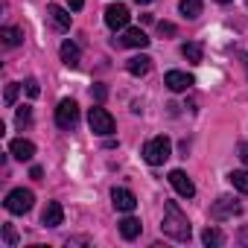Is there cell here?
I'll return each instance as SVG.
<instances>
[{
    "mask_svg": "<svg viewBox=\"0 0 248 248\" xmlns=\"http://www.w3.org/2000/svg\"><path fill=\"white\" fill-rule=\"evenodd\" d=\"M161 228H164V233H167L170 239H175V242H190V233H193L190 219H187V213H184L175 202H167V204H164V222H161Z\"/></svg>",
    "mask_w": 248,
    "mask_h": 248,
    "instance_id": "obj_1",
    "label": "cell"
},
{
    "mask_svg": "<svg viewBox=\"0 0 248 248\" xmlns=\"http://www.w3.org/2000/svg\"><path fill=\"white\" fill-rule=\"evenodd\" d=\"M170 155H172V140H170L167 135H158V138H152V140L143 146V161H146L149 167H161Z\"/></svg>",
    "mask_w": 248,
    "mask_h": 248,
    "instance_id": "obj_2",
    "label": "cell"
},
{
    "mask_svg": "<svg viewBox=\"0 0 248 248\" xmlns=\"http://www.w3.org/2000/svg\"><path fill=\"white\" fill-rule=\"evenodd\" d=\"M88 126H91L93 135H99V138H111L114 129H117V123H114V117H111L105 108L93 105V108L88 111Z\"/></svg>",
    "mask_w": 248,
    "mask_h": 248,
    "instance_id": "obj_3",
    "label": "cell"
},
{
    "mask_svg": "<svg viewBox=\"0 0 248 248\" xmlns=\"http://www.w3.org/2000/svg\"><path fill=\"white\" fill-rule=\"evenodd\" d=\"M32 202H35V196H32V190H24V187H15V190H9L6 193V210L9 213H15V216H21V213H30L32 210Z\"/></svg>",
    "mask_w": 248,
    "mask_h": 248,
    "instance_id": "obj_4",
    "label": "cell"
},
{
    "mask_svg": "<svg viewBox=\"0 0 248 248\" xmlns=\"http://www.w3.org/2000/svg\"><path fill=\"white\" fill-rule=\"evenodd\" d=\"M76 123H79V105L73 99H62L59 108H56V126L64 129V132H70Z\"/></svg>",
    "mask_w": 248,
    "mask_h": 248,
    "instance_id": "obj_5",
    "label": "cell"
},
{
    "mask_svg": "<svg viewBox=\"0 0 248 248\" xmlns=\"http://www.w3.org/2000/svg\"><path fill=\"white\" fill-rule=\"evenodd\" d=\"M129 18H132V15H129V6H126V3H111V6L105 9V27L114 30V32H117V30H126V27H129Z\"/></svg>",
    "mask_w": 248,
    "mask_h": 248,
    "instance_id": "obj_6",
    "label": "cell"
},
{
    "mask_svg": "<svg viewBox=\"0 0 248 248\" xmlns=\"http://www.w3.org/2000/svg\"><path fill=\"white\" fill-rule=\"evenodd\" d=\"M239 213H242V204L236 199H231V196H219L213 202V207H210L213 219H231V216H239Z\"/></svg>",
    "mask_w": 248,
    "mask_h": 248,
    "instance_id": "obj_7",
    "label": "cell"
},
{
    "mask_svg": "<svg viewBox=\"0 0 248 248\" xmlns=\"http://www.w3.org/2000/svg\"><path fill=\"white\" fill-rule=\"evenodd\" d=\"M111 202H114V207H117L120 213H132V210L138 207L135 193L126 190V187H114V190H111Z\"/></svg>",
    "mask_w": 248,
    "mask_h": 248,
    "instance_id": "obj_8",
    "label": "cell"
},
{
    "mask_svg": "<svg viewBox=\"0 0 248 248\" xmlns=\"http://www.w3.org/2000/svg\"><path fill=\"white\" fill-rule=\"evenodd\" d=\"M170 184H172L175 193L184 196V199H193V196H196V184L190 181V175H187L184 170H172V172H170Z\"/></svg>",
    "mask_w": 248,
    "mask_h": 248,
    "instance_id": "obj_9",
    "label": "cell"
},
{
    "mask_svg": "<svg viewBox=\"0 0 248 248\" xmlns=\"http://www.w3.org/2000/svg\"><path fill=\"white\" fill-rule=\"evenodd\" d=\"M164 85H167L172 93H181V91H187V88L193 85V76L184 73V70H170V73L164 76Z\"/></svg>",
    "mask_w": 248,
    "mask_h": 248,
    "instance_id": "obj_10",
    "label": "cell"
},
{
    "mask_svg": "<svg viewBox=\"0 0 248 248\" xmlns=\"http://www.w3.org/2000/svg\"><path fill=\"white\" fill-rule=\"evenodd\" d=\"M9 155L18 158V161H32L35 158V143L32 140H24V138H15L9 143Z\"/></svg>",
    "mask_w": 248,
    "mask_h": 248,
    "instance_id": "obj_11",
    "label": "cell"
},
{
    "mask_svg": "<svg viewBox=\"0 0 248 248\" xmlns=\"http://www.w3.org/2000/svg\"><path fill=\"white\" fill-rule=\"evenodd\" d=\"M64 222V210H62V204L59 202H47V207H44V213H41V225H47V228H59Z\"/></svg>",
    "mask_w": 248,
    "mask_h": 248,
    "instance_id": "obj_12",
    "label": "cell"
},
{
    "mask_svg": "<svg viewBox=\"0 0 248 248\" xmlns=\"http://www.w3.org/2000/svg\"><path fill=\"white\" fill-rule=\"evenodd\" d=\"M120 44H123V47H135V50H143V47H149V38H146V32H143V30L132 27V30H126V32H123Z\"/></svg>",
    "mask_w": 248,
    "mask_h": 248,
    "instance_id": "obj_13",
    "label": "cell"
},
{
    "mask_svg": "<svg viewBox=\"0 0 248 248\" xmlns=\"http://www.w3.org/2000/svg\"><path fill=\"white\" fill-rule=\"evenodd\" d=\"M47 15H50V21H53L62 32H64V30H70V21H73V18H70V12H67V9H62L59 3H50V6H47Z\"/></svg>",
    "mask_w": 248,
    "mask_h": 248,
    "instance_id": "obj_14",
    "label": "cell"
},
{
    "mask_svg": "<svg viewBox=\"0 0 248 248\" xmlns=\"http://www.w3.org/2000/svg\"><path fill=\"white\" fill-rule=\"evenodd\" d=\"M126 70H129L132 76H146V73L152 70V59H149V56H132V59L126 62Z\"/></svg>",
    "mask_w": 248,
    "mask_h": 248,
    "instance_id": "obj_15",
    "label": "cell"
},
{
    "mask_svg": "<svg viewBox=\"0 0 248 248\" xmlns=\"http://www.w3.org/2000/svg\"><path fill=\"white\" fill-rule=\"evenodd\" d=\"M0 41H3V47H21L24 44V30L3 27V30H0Z\"/></svg>",
    "mask_w": 248,
    "mask_h": 248,
    "instance_id": "obj_16",
    "label": "cell"
},
{
    "mask_svg": "<svg viewBox=\"0 0 248 248\" xmlns=\"http://www.w3.org/2000/svg\"><path fill=\"white\" fill-rule=\"evenodd\" d=\"M140 219H135V216H126L120 222V233H123V239H138L140 236Z\"/></svg>",
    "mask_w": 248,
    "mask_h": 248,
    "instance_id": "obj_17",
    "label": "cell"
},
{
    "mask_svg": "<svg viewBox=\"0 0 248 248\" xmlns=\"http://www.w3.org/2000/svg\"><path fill=\"white\" fill-rule=\"evenodd\" d=\"M79 59H82L79 47H76L73 41H64V44H62V62H64L67 67H79Z\"/></svg>",
    "mask_w": 248,
    "mask_h": 248,
    "instance_id": "obj_18",
    "label": "cell"
},
{
    "mask_svg": "<svg viewBox=\"0 0 248 248\" xmlns=\"http://www.w3.org/2000/svg\"><path fill=\"white\" fill-rule=\"evenodd\" d=\"M202 242H204L207 248H219V245H225V233H222L219 228H210V225H207V228L202 231Z\"/></svg>",
    "mask_w": 248,
    "mask_h": 248,
    "instance_id": "obj_19",
    "label": "cell"
},
{
    "mask_svg": "<svg viewBox=\"0 0 248 248\" xmlns=\"http://www.w3.org/2000/svg\"><path fill=\"white\" fill-rule=\"evenodd\" d=\"M202 6H204V0H181V3H178L181 15H184V18H190V21L202 15Z\"/></svg>",
    "mask_w": 248,
    "mask_h": 248,
    "instance_id": "obj_20",
    "label": "cell"
},
{
    "mask_svg": "<svg viewBox=\"0 0 248 248\" xmlns=\"http://www.w3.org/2000/svg\"><path fill=\"white\" fill-rule=\"evenodd\" d=\"M181 56H184L187 62H193V64H202V44H199V41H187V44L181 47Z\"/></svg>",
    "mask_w": 248,
    "mask_h": 248,
    "instance_id": "obj_21",
    "label": "cell"
},
{
    "mask_svg": "<svg viewBox=\"0 0 248 248\" xmlns=\"http://www.w3.org/2000/svg\"><path fill=\"white\" fill-rule=\"evenodd\" d=\"M228 178H231V184H233L239 193H248V170H236V172H231Z\"/></svg>",
    "mask_w": 248,
    "mask_h": 248,
    "instance_id": "obj_22",
    "label": "cell"
},
{
    "mask_svg": "<svg viewBox=\"0 0 248 248\" xmlns=\"http://www.w3.org/2000/svg\"><path fill=\"white\" fill-rule=\"evenodd\" d=\"M18 91H21V85H18V82H9V85H6V96H3V99H6V105H15Z\"/></svg>",
    "mask_w": 248,
    "mask_h": 248,
    "instance_id": "obj_23",
    "label": "cell"
},
{
    "mask_svg": "<svg viewBox=\"0 0 248 248\" xmlns=\"http://www.w3.org/2000/svg\"><path fill=\"white\" fill-rule=\"evenodd\" d=\"M18 126H30V120H32V111H30V105H24V108H18Z\"/></svg>",
    "mask_w": 248,
    "mask_h": 248,
    "instance_id": "obj_24",
    "label": "cell"
},
{
    "mask_svg": "<svg viewBox=\"0 0 248 248\" xmlns=\"http://www.w3.org/2000/svg\"><path fill=\"white\" fill-rule=\"evenodd\" d=\"M3 239H6V245H15L18 242V233H15L12 225H3Z\"/></svg>",
    "mask_w": 248,
    "mask_h": 248,
    "instance_id": "obj_25",
    "label": "cell"
},
{
    "mask_svg": "<svg viewBox=\"0 0 248 248\" xmlns=\"http://www.w3.org/2000/svg\"><path fill=\"white\" fill-rule=\"evenodd\" d=\"M158 32H161V35H175V24L161 21V24H158Z\"/></svg>",
    "mask_w": 248,
    "mask_h": 248,
    "instance_id": "obj_26",
    "label": "cell"
},
{
    "mask_svg": "<svg viewBox=\"0 0 248 248\" xmlns=\"http://www.w3.org/2000/svg\"><path fill=\"white\" fill-rule=\"evenodd\" d=\"M24 85H27V93H30V96H38V93H41V88H38V79H27Z\"/></svg>",
    "mask_w": 248,
    "mask_h": 248,
    "instance_id": "obj_27",
    "label": "cell"
},
{
    "mask_svg": "<svg viewBox=\"0 0 248 248\" xmlns=\"http://www.w3.org/2000/svg\"><path fill=\"white\" fill-rule=\"evenodd\" d=\"M91 96H96V99L102 102V99H105V88H102V85H96V88H91Z\"/></svg>",
    "mask_w": 248,
    "mask_h": 248,
    "instance_id": "obj_28",
    "label": "cell"
},
{
    "mask_svg": "<svg viewBox=\"0 0 248 248\" xmlns=\"http://www.w3.org/2000/svg\"><path fill=\"white\" fill-rule=\"evenodd\" d=\"M85 6V0H67V9H73V12H79Z\"/></svg>",
    "mask_w": 248,
    "mask_h": 248,
    "instance_id": "obj_29",
    "label": "cell"
},
{
    "mask_svg": "<svg viewBox=\"0 0 248 248\" xmlns=\"http://www.w3.org/2000/svg\"><path fill=\"white\" fill-rule=\"evenodd\" d=\"M239 158H242V164H248V143L239 146Z\"/></svg>",
    "mask_w": 248,
    "mask_h": 248,
    "instance_id": "obj_30",
    "label": "cell"
},
{
    "mask_svg": "<svg viewBox=\"0 0 248 248\" xmlns=\"http://www.w3.org/2000/svg\"><path fill=\"white\" fill-rule=\"evenodd\" d=\"M236 239H239V242H242V245H248V228H242V231H239V236H236Z\"/></svg>",
    "mask_w": 248,
    "mask_h": 248,
    "instance_id": "obj_31",
    "label": "cell"
},
{
    "mask_svg": "<svg viewBox=\"0 0 248 248\" xmlns=\"http://www.w3.org/2000/svg\"><path fill=\"white\" fill-rule=\"evenodd\" d=\"M135 3H140V6H146V3H152V0H135Z\"/></svg>",
    "mask_w": 248,
    "mask_h": 248,
    "instance_id": "obj_32",
    "label": "cell"
},
{
    "mask_svg": "<svg viewBox=\"0 0 248 248\" xmlns=\"http://www.w3.org/2000/svg\"><path fill=\"white\" fill-rule=\"evenodd\" d=\"M216 3H231V0H216Z\"/></svg>",
    "mask_w": 248,
    "mask_h": 248,
    "instance_id": "obj_33",
    "label": "cell"
},
{
    "mask_svg": "<svg viewBox=\"0 0 248 248\" xmlns=\"http://www.w3.org/2000/svg\"><path fill=\"white\" fill-rule=\"evenodd\" d=\"M242 59H245V67H248V56H242Z\"/></svg>",
    "mask_w": 248,
    "mask_h": 248,
    "instance_id": "obj_34",
    "label": "cell"
}]
</instances>
